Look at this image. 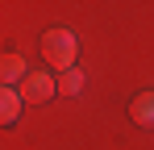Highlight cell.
Returning <instances> with one entry per match:
<instances>
[{
  "mask_svg": "<svg viewBox=\"0 0 154 150\" xmlns=\"http://www.w3.org/2000/svg\"><path fill=\"white\" fill-rule=\"evenodd\" d=\"M21 92H13V88H0V125H13L21 117Z\"/></svg>",
  "mask_w": 154,
  "mask_h": 150,
  "instance_id": "cell-4",
  "label": "cell"
},
{
  "mask_svg": "<svg viewBox=\"0 0 154 150\" xmlns=\"http://www.w3.org/2000/svg\"><path fill=\"white\" fill-rule=\"evenodd\" d=\"M54 92H58V83H54V75H46V71H29L25 79H21V100H29V104H42V100H50Z\"/></svg>",
  "mask_w": 154,
  "mask_h": 150,
  "instance_id": "cell-2",
  "label": "cell"
},
{
  "mask_svg": "<svg viewBox=\"0 0 154 150\" xmlns=\"http://www.w3.org/2000/svg\"><path fill=\"white\" fill-rule=\"evenodd\" d=\"M29 75L25 58L21 54H0V88H13V83H21Z\"/></svg>",
  "mask_w": 154,
  "mask_h": 150,
  "instance_id": "cell-3",
  "label": "cell"
},
{
  "mask_svg": "<svg viewBox=\"0 0 154 150\" xmlns=\"http://www.w3.org/2000/svg\"><path fill=\"white\" fill-rule=\"evenodd\" d=\"M133 121L137 125H154V92H142L133 100Z\"/></svg>",
  "mask_w": 154,
  "mask_h": 150,
  "instance_id": "cell-5",
  "label": "cell"
},
{
  "mask_svg": "<svg viewBox=\"0 0 154 150\" xmlns=\"http://www.w3.org/2000/svg\"><path fill=\"white\" fill-rule=\"evenodd\" d=\"M79 88H83V75L71 67V71H63V79H58V92H67V96H75Z\"/></svg>",
  "mask_w": 154,
  "mask_h": 150,
  "instance_id": "cell-6",
  "label": "cell"
},
{
  "mask_svg": "<svg viewBox=\"0 0 154 150\" xmlns=\"http://www.w3.org/2000/svg\"><path fill=\"white\" fill-rule=\"evenodd\" d=\"M42 54H46L50 67L71 71V67H75V33H71V29H50V33L42 38Z\"/></svg>",
  "mask_w": 154,
  "mask_h": 150,
  "instance_id": "cell-1",
  "label": "cell"
}]
</instances>
